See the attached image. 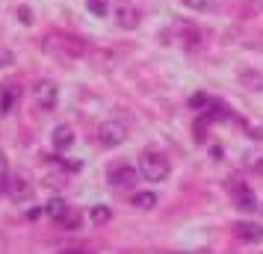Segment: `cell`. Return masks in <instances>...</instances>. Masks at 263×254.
<instances>
[{"label":"cell","instance_id":"cell-1","mask_svg":"<svg viewBox=\"0 0 263 254\" xmlns=\"http://www.w3.org/2000/svg\"><path fill=\"white\" fill-rule=\"evenodd\" d=\"M45 50L57 53L62 60H80L89 53V45H86L80 36H68V33H53V36L45 38Z\"/></svg>","mask_w":263,"mask_h":254},{"label":"cell","instance_id":"cell-2","mask_svg":"<svg viewBox=\"0 0 263 254\" xmlns=\"http://www.w3.org/2000/svg\"><path fill=\"white\" fill-rule=\"evenodd\" d=\"M139 174L145 181L160 183L168 178V160L160 154V151H142L139 154Z\"/></svg>","mask_w":263,"mask_h":254},{"label":"cell","instance_id":"cell-3","mask_svg":"<svg viewBox=\"0 0 263 254\" xmlns=\"http://www.w3.org/2000/svg\"><path fill=\"white\" fill-rule=\"evenodd\" d=\"M45 213H48V216L53 219L60 228H65V230H77V228H80V213H77V210H71V204H65L62 198L48 201Z\"/></svg>","mask_w":263,"mask_h":254},{"label":"cell","instance_id":"cell-4","mask_svg":"<svg viewBox=\"0 0 263 254\" xmlns=\"http://www.w3.org/2000/svg\"><path fill=\"white\" fill-rule=\"evenodd\" d=\"M33 97H36V109L50 112L57 107V83L53 80H39L36 89H33Z\"/></svg>","mask_w":263,"mask_h":254},{"label":"cell","instance_id":"cell-5","mask_svg":"<svg viewBox=\"0 0 263 254\" xmlns=\"http://www.w3.org/2000/svg\"><path fill=\"white\" fill-rule=\"evenodd\" d=\"M98 139H101V145L116 148L127 139V130H124V124H119V121H104L98 127Z\"/></svg>","mask_w":263,"mask_h":254},{"label":"cell","instance_id":"cell-6","mask_svg":"<svg viewBox=\"0 0 263 254\" xmlns=\"http://www.w3.org/2000/svg\"><path fill=\"white\" fill-rule=\"evenodd\" d=\"M116 24L121 30H136L139 27V9L130 0H116Z\"/></svg>","mask_w":263,"mask_h":254},{"label":"cell","instance_id":"cell-7","mask_svg":"<svg viewBox=\"0 0 263 254\" xmlns=\"http://www.w3.org/2000/svg\"><path fill=\"white\" fill-rule=\"evenodd\" d=\"M6 192H9V198H12V201L24 204V201H30V198H33V183H30V178H27L24 171H21V174L9 178V186H6Z\"/></svg>","mask_w":263,"mask_h":254},{"label":"cell","instance_id":"cell-8","mask_svg":"<svg viewBox=\"0 0 263 254\" xmlns=\"http://www.w3.org/2000/svg\"><path fill=\"white\" fill-rule=\"evenodd\" d=\"M18 101H21V86L15 80H6L0 86V115H9L18 107Z\"/></svg>","mask_w":263,"mask_h":254},{"label":"cell","instance_id":"cell-9","mask_svg":"<svg viewBox=\"0 0 263 254\" xmlns=\"http://www.w3.org/2000/svg\"><path fill=\"white\" fill-rule=\"evenodd\" d=\"M136 181H139V171L133 169V166H112L109 169V183L116 189H130Z\"/></svg>","mask_w":263,"mask_h":254},{"label":"cell","instance_id":"cell-10","mask_svg":"<svg viewBox=\"0 0 263 254\" xmlns=\"http://www.w3.org/2000/svg\"><path fill=\"white\" fill-rule=\"evenodd\" d=\"M234 204L239 207V210H246V213H254V210H257V195L251 192L249 186H246V183H237V186H234Z\"/></svg>","mask_w":263,"mask_h":254},{"label":"cell","instance_id":"cell-11","mask_svg":"<svg viewBox=\"0 0 263 254\" xmlns=\"http://www.w3.org/2000/svg\"><path fill=\"white\" fill-rule=\"evenodd\" d=\"M234 237L242 242H260L263 240V228L254 222H237L234 225Z\"/></svg>","mask_w":263,"mask_h":254},{"label":"cell","instance_id":"cell-12","mask_svg":"<svg viewBox=\"0 0 263 254\" xmlns=\"http://www.w3.org/2000/svg\"><path fill=\"white\" fill-rule=\"evenodd\" d=\"M74 145V133L68 124H60L57 130H53V148L57 151H68V148Z\"/></svg>","mask_w":263,"mask_h":254},{"label":"cell","instance_id":"cell-13","mask_svg":"<svg viewBox=\"0 0 263 254\" xmlns=\"http://www.w3.org/2000/svg\"><path fill=\"white\" fill-rule=\"evenodd\" d=\"M207 119L210 121H222V119H231V112L222 101H210V107H207Z\"/></svg>","mask_w":263,"mask_h":254},{"label":"cell","instance_id":"cell-14","mask_svg":"<svg viewBox=\"0 0 263 254\" xmlns=\"http://www.w3.org/2000/svg\"><path fill=\"white\" fill-rule=\"evenodd\" d=\"M157 204V195L154 192H139L133 198V207H139V210H151Z\"/></svg>","mask_w":263,"mask_h":254},{"label":"cell","instance_id":"cell-15","mask_svg":"<svg viewBox=\"0 0 263 254\" xmlns=\"http://www.w3.org/2000/svg\"><path fill=\"white\" fill-rule=\"evenodd\" d=\"M242 83H249V89H263V77L260 74H251V71H242L239 74Z\"/></svg>","mask_w":263,"mask_h":254},{"label":"cell","instance_id":"cell-16","mask_svg":"<svg viewBox=\"0 0 263 254\" xmlns=\"http://www.w3.org/2000/svg\"><path fill=\"white\" fill-rule=\"evenodd\" d=\"M109 219H112L109 207H95V210H92V222H95V225H107Z\"/></svg>","mask_w":263,"mask_h":254},{"label":"cell","instance_id":"cell-17","mask_svg":"<svg viewBox=\"0 0 263 254\" xmlns=\"http://www.w3.org/2000/svg\"><path fill=\"white\" fill-rule=\"evenodd\" d=\"M6 186H9V169H6V157L0 154V195L6 192Z\"/></svg>","mask_w":263,"mask_h":254},{"label":"cell","instance_id":"cell-18","mask_svg":"<svg viewBox=\"0 0 263 254\" xmlns=\"http://www.w3.org/2000/svg\"><path fill=\"white\" fill-rule=\"evenodd\" d=\"M207 121H210L207 115L195 121V142H204V139H207Z\"/></svg>","mask_w":263,"mask_h":254},{"label":"cell","instance_id":"cell-19","mask_svg":"<svg viewBox=\"0 0 263 254\" xmlns=\"http://www.w3.org/2000/svg\"><path fill=\"white\" fill-rule=\"evenodd\" d=\"M86 6L92 15H107V0H86Z\"/></svg>","mask_w":263,"mask_h":254},{"label":"cell","instance_id":"cell-20","mask_svg":"<svg viewBox=\"0 0 263 254\" xmlns=\"http://www.w3.org/2000/svg\"><path fill=\"white\" fill-rule=\"evenodd\" d=\"M183 6H190V9H195V12H207L210 9V0H180Z\"/></svg>","mask_w":263,"mask_h":254},{"label":"cell","instance_id":"cell-21","mask_svg":"<svg viewBox=\"0 0 263 254\" xmlns=\"http://www.w3.org/2000/svg\"><path fill=\"white\" fill-rule=\"evenodd\" d=\"M198 107H210V97L204 95V92H198V95L190 97V109H198Z\"/></svg>","mask_w":263,"mask_h":254},{"label":"cell","instance_id":"cell-22","mask_svg":"<svg viewBox=\"0 0 263 254\" xmlns=\"http://www.w3.org/2000/svg\"><path fill=\"white\" fill-rule=\"evenodd\" d=\"M9 60H12V53H9V50H0V68L9 65Z\"/></svg>","mask_w":263,"mask_h":254},{"label":"cell","instance_id":"cell-23","mask_svg":"<svg viewBox=\"0 0 263 254\" xmlns=\"http://www.w3.org/2000/svg\"><path fill=\"white\" fill-rule=\"evenodd\" d=\"M77 254H89V251H77Z\"/></svg>","mask_w":263,"mask_h":254}]
</instances>
